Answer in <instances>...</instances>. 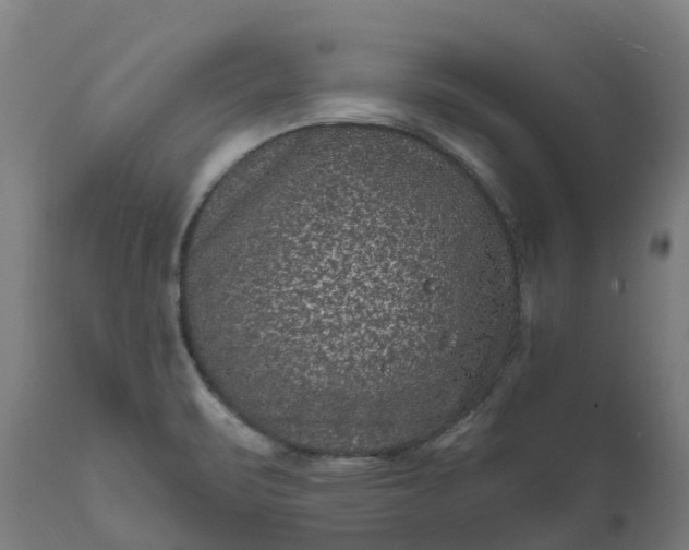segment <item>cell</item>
I'll list each match as a JSON object with an SVG mask.
<instances>
[{"mask_svg": "<svg viewBox=\"0 0 689 550\" xmlns=\"http://www.w3.org/2000/svg\"><path fill=\"white\" fill-rule=\"evenodd\" d=\"M517 279L455 162L335 122L276 135L215 181L182 240L179 312L205 381L253 430L359 452L409 432L478 362Z\"/></svg>", "mask_w": 689, "mask_h": 550, "instance_id": "obj_1", "label": "cell"}]
</instances>
